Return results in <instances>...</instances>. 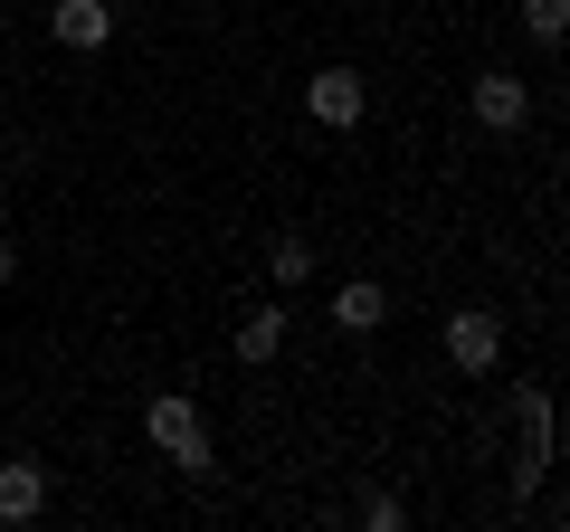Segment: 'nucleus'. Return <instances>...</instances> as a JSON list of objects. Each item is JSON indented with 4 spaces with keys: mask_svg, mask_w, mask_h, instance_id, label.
Listing matches in <instances>:
<instances>
[{
    "mask_svg": "<svg viewBox=\"0 0 570 532\" xmlns=\"http://www.w3.org/2000/svg\"><path fill=\"white\" fill-rule=\"evenodd\" d=\"M142 437H153L181 475H209V418H200V400H190V390H163V400L142 410Z\"/></svg>",
    "mask_w": 570,
    "mask_h": 532,
    "instance_id": "1",
    "label": "nucleus"
},
{
    "mask_svg": "<svg viewBox=\"0 0 570 532\" xmlns=\"http://www.w3.org/2000/svg\"><path fill=\"white\" fill-rule=\"evenodd\" d=\"M305 115H314V124H333V134H352V124L371 115L362 67H314V77H305Z\"/></svg>",
    "mask_w": 570,
    "mask_h": 532,
    "instance_id": "2",
    "label": "nucleus"
},
{
    "mask_svg": "<svg viewBox=\"0 0 570 532\" xmlns=\"http://www.w3.org/2000/svg\"><path fill=\"white\" fill-rule=\"evenodd\" d=\"M448 362L466 371V381H485V371L504 362V314H485V305L448 314Z\"/></svg>",
    "mask_w": 570,
    "mask_h": 532,
    "instance_id": "3",
    "label": "nucleus"
},
{
    "mask_svg": "<svg viewBox=\"0 0 570 532\" xmlns=\"http://www.w3.org/2000/svg\"><path fill=\"white\" fill-rule=\"evenodd\" d=\"M466 105H475V124H485V134H523V115H532V86L513 77V67H485V77L466 86Z\"/></svg>",
    "mask_w": 570,
    "mask_h": 532,
    "instance_id": "4",
    "label": "nucleus"
},
{
    "mask_svg": "<svg viewBox=\"0 0 570 532\" xmlns=\"http://www.w3.org/2000/svg\"><path fill=\"white\" fill-rule=\"evenodd\" d=\"M513 428H523V466H513V485H542V466H551V400H542V390H513Z\"/></svg>",
    "mask_w": 570,
    "mask_h": 532,
    "instance_id": "5",
    "label": "nucleus"
},
{
    "mask_svg": "<svg viewBox=\"0 0 570 532\" xmlns=\"http://www.w3.org/2000/svg\"><path fill=\"white\" fill-rule=\"evenodd\" d=\"M48 513V466L39 456H10L0 466V523H39Z\"/></svg>",
    "mask_w": 570,
    "mask_h": 532,
    "instance_id": "6",
    "label": "nucleus"
},
{
    "mask_svg": "<svg viewBox=\"0 0 570 532\" xmlns=\"http://www.w3.org/2000/svg\"><path fill=\"white\" fill-rule=\"evenodd\" d=\"M48 29H58V48L96 58V48L115 39V10H105V0H58V10H48Z\"/></svg>",
    "mask_w": 570,
    "mask_h": 532,
    "instance_id": "7",
    "label": "nucleus"
},
{
    "mask_svg": "<svg viewBox=\"0 0 570 532\" xmlns=\"http://www.w3.org/2000/svg\"><path fill=\"white\" fill-rule=\"evenodd\" d=\"M333 324H343V333H381L390 324V295L371 286V276H352V286H333Z\"/></svg>",
    "mask_w": 570,
    "mask_h": 532,
    "instance_id": "8",
    "label": "nucleus"
},
{
    "mask_svg": "<svg viewBox=\"0 0 570 532\" xmlns=\"http://www.w3.org/2000/svg\"><path fill=\"white\" fill-rule=\"evenodd\" d=\"M276 352H285V305H266V314H247V324H238V362L266 371Z\"/></svg>",
    "mask_w": 570,
    "mask_h": 532,
    "instance_id": "9",
    "label": "nucleus"
},
{
    "mask_svg": "<svg viewBox=\"0 0 570 532\" xmlns=\"http://www.w3.org/2000/svg\"><path fill=\"white\" fill-rule=\"evenodd\" d=\"M266 276H276V286L295 295V286L314 276V238H295V228H285V238H266Z\"/></svg>",
    "mask_w": 570,
    "mask_h": 532,
    "instance_id": "10",
    "label": "nucleus"
},
{
    "mask_svg": "<svg viewBox=\"0 0 570 532\" xmlns=\"http://www.w3.org/2000/svg\"><path fill=\"white\" fill-rule=\"evenodd\" d=\"M523 29H532V39H561V29H570V0H523Z\"/></svg>",
    "mask_w": 570,
    "mask_h": 532,
    "instance_id": "11",
    "label": "nucleus"
},
{
    "mask_svg": "<svg viewBox=\"0 0 570 532\" xmlns=\"http://www.w3.org/2000/svg\"><path fill=\"white\" fill-rule=\"evenodd\" d=\"M362 523H371V532H400L409 513H400V494H381V485H371V494H362Z\"/></svg>",
    "mask_w": 570,
    "mask_h": 532,
    "instance_id": "12",
    "label": "nucleus"
},
{
    "mask_svg": "<svg viewBox=\"0 0 570 532\" xmlns=\"http://www.w3.org/2000/svg\"><path fill=\"white\" fill-rule=\"evenodd\" d=\"M10 276H20V247H10V238H0V286H10Z\"/></svg>",
    "mask_w": 570,
    "mask_h": 532,
    "instance_id": "13",
    "label": "nucleus"
}]
</instances>
